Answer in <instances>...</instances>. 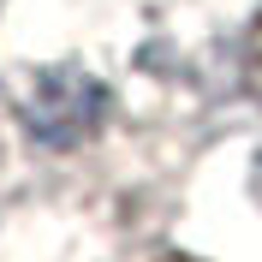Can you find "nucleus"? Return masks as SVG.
I'll list each match as a JSON object with an SVG mask.
<instances>
[{
    "label": "nucleus",
    "mask_w": 262,
    "mask_h": 262,
    "mask_svg": "<svg viewBox=\"0 0 262 262\" xmlns=\"http://www.w3.org/2000/svg\"><path fill=\"white\" fill-rule=\"evenodd\" d=\"M149 262H185V256H149Z\"/></svg>",
    "instance_id": "obj_1"
}]
</instances>
